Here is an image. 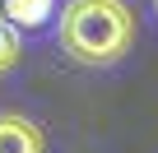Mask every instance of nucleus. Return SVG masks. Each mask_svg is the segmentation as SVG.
<instances>
[{
    "label": "nucleus",
    "instance_id": "nucleus-4",
    "mask_svg": "<svg viewBox=\"0 0 158 153\" xmlns=\"http://www.w3.org/2000/svg\"><path fill=\"white\" fill-rule=\"evenodd\" d=\"M23 56V42H19V28L14 23H0V74H10Z\"/></svg>",
    "mask_w": 158,
    "mask_h": 153
},
{
    "label": "nucleus",
    "instance_id": "nucleus-3",
    "mask_svg": "<svg viewBox=\"0 0 158 153\" xmlns=\"http://www.w3.org/2000/svg\"><path fill=\"white\" fill-rule=\"evenodd\" d=\"M0 14L19 33H37L56 19V0H0Z\"/></svg>",
    "mask_w": 158,
    "mask_h": 153
},
{
    "label": "nucleus",
    "instance_id": "nucleus-6",
    "mask_svg": "<svg viewBox=\"0 0 158 153\" xmlns=\"http://www.w3.org/2000/svg\"><path fill=\"white\" fill-rule=\"evenodd\" d=\"M153 10H158V0H153Z\"/></svg>",
    "mask_w": 158,
    "mask_h": 153
},
{
    "label": "nucleus",
    "instance_id": "nucleus-1",
    "mask_svg": "<svg viewBox=\"0 0 158 153\" xmlns=\"http://www.w3.org/2000/svg\"><path fill=\"white\" fill-rule=\"evenodd\" d=\"M135 10L126 0H65L60 5V51L74 65L89 70H107L116 65L130 46H135Z\"/></svg>",
    "mask_w": 158,
    "mask_h": 153
},
{
    "label": "nucleus",
    "instance_id": "nucleus-2",
    "mask_svg": "<svg viewBox=\"0 0 158 153\" xmlns=\"http://www.w3.org/2000/svg\"><path fill=\"white\" fill-rule=\"evenodd\" d=\"M0 153H47V135L23 111H0Z\"/></svg>",
    "mask_w": 158,
    "mask_h": 153
},
{
    "label": "nucleus",
    "instance_id": "nucleus-5",
    "mask_svg": "<svg viewBox=\"0 0 158 153\" xmlns=\"http://www.w3.org/2000/svg\"><path fill=\"white\" fill-rule=\"evenodd\" d=\"M0 23H5V14H0Z\"/></svg>",
    "mask_w": 158,
    "mask_h": 153
}]
</instances>
